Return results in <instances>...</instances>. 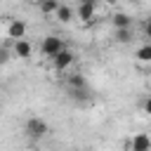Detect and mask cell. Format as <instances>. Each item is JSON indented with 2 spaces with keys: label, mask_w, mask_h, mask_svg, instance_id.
<instances>
[{
  "label": "cell",
  "mask_w": 151,
  "mask_h": 151,
  "mask_svg": "<svg viewBox=\"0 0 151 151\" xmlns=\"http://www.w3.org/2000/svg\"><path fill=\"white\" fill-rule=\"evenodd\" d=\"M97 14V2H78V9H76V17L85 24H90Z\"/></svg>",
  "instance_id": "5b68a950"
},
{
  "label": "cell",
  "mask_w": 151,
  "mask_h": 151,
  "mask_svg": "<svg viewBox=\"0 0 151 151\" xmlns=\"http://www.w3.org/2000/svg\"><path fill=\"white\" fill-rule=\"evenodd\" d=\"M78 2H97V0H78Z\"/></svg>",
  "instance_id": "d6986e66"
},
{
  "label": "cell",
  "mask_w": 151,
  "mask_h": 151,
  "mask_svg": "<svg viewBox=\"0 0 151 151\" xmlns=\"http://www.w3.org/2000/svg\"><path fill=\"white\" fill-rule=\"evenodd\" d=\"M14 54L19 59H28L31 57V45L26 40H14Z\"/></svg>",
  "instance_id": "9c48e42d"
},
{
  "label": "cell",
  "mask_w": 151,
  "mask_h": 151,
  "mask_svg": "<svg viewBox=\"0 0 151 151\" xmlns=\"http://www.w3.org/2000/svg\"><path fill=\"white\" fill-rule=\"evenodd\" d=\"M144 111H146V113H149V116H151V97H149V99H146V101H144Z\"/></svg>",
  "instance_id": "e0dca14e"
},
{
  "label": "cell",
  "mask_w": 151,
  "mask_h": 151,
  "mask_svg": "<svg viewBox=\"0 0 151 151\" xmlns=\"http://www.w3.org/2000/svg\"><path fill=\"white\" fill-rule=\"evenodd\" d=\"M54 17H57V21L68 24V21L73 19V9H71V7H66V5H61V7L57 9V14H54Z\"/></svg>",
  "instance_id": "8fae6325"
},
{
  "label": "cell",
  "mask_w": 151,
  "mask_h": 151,
  "mask_svg": "<svg viewBox=\"0 0 151 151\" xmlns=\"http://www.w3.org/2000/svg\"><path fill=\"white\" fill-rule=\"evenodd\" d=\"M125 151H151V137L144 134V132L134 134V137L125 144Z\"/></svg>",
  "instance_id": "3957f363"
},
{
  "label": "cell",
  "mask_w": 151,
  "mask_h": 151,
  "mask_svg": "<svg viewBox=\"0 0 151 151\" xmlns=\"http://www.w3.org/2000/svg\"><path fill=\"white\" fill-rule=\"evenodd\" d=\"M113 35H116V40H118L120 45H127V42H132V38H134V35H132V28H116Z\"/></svg>",
  "instance_id": "30bf717a"
},
{
  "label": "cell",
  "mask_w": 151,
  "mask_h": 151,
  "mask_svg": "<svg viewBox=\"0 0 151 151\" xmlns=\"http://www.w3.org/2000/svg\"><path fill=\"white\" fill-rule=\"evenodd\" d=\"M73 59H76V54L71 50H61L57 57H52V66H54V71H66L73 64Z\"/></svg>",
  "instance_id": "277c9868"
},
{
  "label": "cell",
  "mask_w": 151,
  "mask_h": 151,
  "mask_svg": "<svg viewBox=\"0 0 151 151\" xmlns=\"http://www.w3.org/2000/svg\"><path fill=\"white\" fill-rule=\"evenodd\" d=\"M7 35H9L12 40H24V35H26V24H24L21 19L9 21V26H7Z\"/></svg>",
  "instance_id": "8992f818"
},
{
  "label": "cell",
  "mask_w": 151,
  "mask_h": 151,
  "mask_svg": "<svg viewBox=\"0 0 151 151\" xmlns=\"http://www.w3.org/2000/svg\"><path fill=\"white\" fill-rule=\"evenodd\" d=\"M68 90H87V80H85V76H80V73H73V76H68Z\"/></svg>",
  "instance_id": "ba28073f"
},
{
  "label": "cell",
  "mask_w": 151,
  "mask_h": 151,
  "mask_svg": "<svg viewBox=\"0 0 151 151\" xmlns=\"http://www.w3.org/2000/svg\"><path fill=\"white\" fill-rule=\"evenodd\" d=\"M0 57H2V64L9 59V52H7V47H2V52H0Z\"/></svg>",
  "instance_id": "2e32d148"
},
{
  "label": "cell",
  "mask_w": 151,
  "mask_h": 151,
  "mask_svg": "<svg viewBox=\"0 0 151 151\" xmlns=\"http://www.w3.org/2000/svg\"><path fill=\"white\" fill-rule=\"evenodd\" d=\"M40 50H42V54L45 57H57L61 50H66L64 47V42H61V38H57V35H45L42 38V45H40Z\"/></svg>",
  "instance_id": "7a4b0ae2"
},
{
  "label": "cell",
  "mask_w": 151,
  "mask_h": 151,
  "mask_svg": "<svg viewBox=\"0 0 151 151\" xmlns=\"http://www.w3.org/2000/svg\"><path fill=\"white\" fill-rule=\"evenodd\" d=\"M71 99H78V101H87V90H68Z\"/></svg>",
  "instance_id": "5bb4252c"
},
{
  "label": "cell",
  "mask_w": 151,
  "mask_h": 151,
  "mask_svg": "<svg viewBox=\"0 0 151 151\" xmlns=\"http://www.w3.org/2000/svg\"><path fill=\"white\" fill-rule=\"evenodd\" d=\"M26 134L31 137V139H42L47 132H50V127H47V123L42 120V118H38V116H33V118H28L26 120Z\"/></svg>",
  "instance_id": "6da1fadb"
},
{
  "label": "cell",
  "mask_w": 151,
  "mask_h": 151,
  "mask_svg": "<svg viewBox=\"0 0 151 151\" xmlns=\"http://www.w3.org/2000/svg\"><path fill=\"white\" fill-rule=\"evenodd\" d=\"M106 2H109V5H116V2H118V0H106Z\"/></svg>",
  "instance_id": "ac0fdd59"
},
{
  "label": "cell",
  "mask_w": 151,
  "mask_h": 151,
  "mask_svg": "<svg viewBox=\"0 0 151 151\" xmlns=\"http://www.w3.org/2000/svg\"><path fill=\"white\" fill-rule=\"evenodd\" d=\"M113 28H132V17L125 12L113 14Z\"/></svg>",
  "instance_id": "52a82bcc"
},
{
  "label": "cell",
  "mask_w": 151,
  "mask_h": 151,
  "mask_svg": "<svg viewBox=\"0 0 151 151\" xmlns=\"http://www.w3.org/2000/svg\"><path fill=\"white\" fill-rule=\"evenodd\" d=\"M59 7H61V5H59L57 0H40V12H42V14H57Z\"/></svg>",
  "instance_id": "7c38bea8"
},
{
  "label": "cell",
  "mask_w": 151,
  "mask_h": 151,
  "mask_svg": "<svg viewBox=\"0 0 151 151\" xmlns=\"http://www.w3.org/2000/svg\"><path fill=\"white\" fill-rule=\"evenodd\" d=\"M137 59L139 61H151V45H144L137 50Z\"/></svg>",
  "instance_id": "4fadbf2b"
},
{
  "label": "cell",
  "mask_w": 151,
  "mask_h": 151,
  "mask_svg": "<svg viewBox=\"0 0 151 151\" xmlns=\"http://www.w3.org/2000/svg\"><path fill=\"white\" fill-rule=\"evenodd\" d=\"M144 33H146V38H151V17L146 19V26H144Z\"/></svg>",
  "instance_id": "9a60e30c"
}]
</instances>
